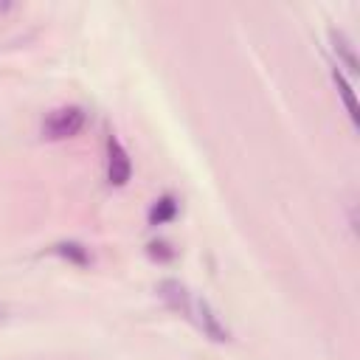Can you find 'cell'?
Here are the masks:
<instances>
[{
    "label": "cell",
    "mask_w": 360,
    "mask_h": 360,
    "mask_svg": "<svg viewBox=\"0 0 360 360\" xmlns=\"http://www.w3.org/2000/svg\"><path fill=\"white\" fill-rule=\"evenodd\" d=\"M84 121H87V115H84L82 107H76V104L56 107V110H51V112L45 115V121H42V135H45L48 141H65V138L79 135L82 127H84Z\"/></svg>",
    "instance_id": "6da1fadb"
},
{
    "label": "cell",
    "mask_w": 360,
    "mask_h": 360,
    "mask_svg": "<svg viewBox=\"0 0 360 360\" xmlns=\"http://www.w3.org/2000/svg\"><path fill=\"white\" fill-rule=\"evenodd\" d=\"M158 295L163 298V304H166L169 309L180 312L183 318H188V321L197 318V304H200V298H191V292H188L180 281H174V278L160 281V284H158Z\"/></svg>",
    "instance_id": "7a4b0ae2"
},
{
    "label": "cell",
    "mask_w": 360,
    "mask_h": 360,
    "mask_svg": "<svg viewBox=\"0 0 360 360\" xmlns=\"http://www.w3.org/2000/svg\"><path fill=\"white\" fill-rule=\"evenodd\" d=\"M129 177H132L129 155L121 146V141L110 135V141H107V183L110 186H127Z\"/></svg>",
    "instance_id": "3957f363"
},
{
    "label": "cell",
    "mask_w": 360,
    "mask_h": 360,
    "mask_svg": "<svg viewBox=\"0 0 360 360\" xmlns=\"http://www.w3.org/2000/svg\"><path fill=\"white\" fill-rule=\"evenodd\" d=\"M174 217H177V200H174L172 194L155 200L152 208H149V214H146L149 225H163V222H169V219H174Z\"/></svg>",
    "instance_id": "277c9868"
},
{
    "label": "cell",
    "mask_w": 360,
    "mask_h": 360,
    "mask_svg": "<svg viewBox=\"0 0 360 360\" xmlns=\"http://www.w3.org/2000/svg\"><path fill=\"white\" fill-rule=\"evenodd\" d=\"M53 250H56L59 256H65V259L76 262V264H90V253H87V248H84V245H79V242H59Z\"/></svg>",
    "instance_id": "5b68a950"
},
{
    "label": "cell",
    "mask_w": 360,
    "mask_h": 360,
    "mask_svg": "<svg viewBox=\"0 0 360 360\" xmlns=\"http://www.w3.org/2000/svg\"><path fill=\"white\" fill-rule=\"evenodd\" d=\"M332 79H335V84H338V90H340V96H343V104H346V110H349V115H352V121L357 124V101H354V93H352V87H349V82L343 79V73L335 68L332 70Z\"/></svg>",
    "instance_id": "8992f818"
},
{
    "label": "cell",
    "mask_w": 360,
    "mask_h": 360,
    "mask_svg": "<svg viewBox=\"0 0 360 360\" xmlns=\"http://www.w3.org/2000/svg\"><path fill=\"white\" fill-rule=\"evenodd\" d=\"M332 37V42H335V51L346 59V65H349V70H357V59H354V53H352V48H349V42H346V37L340 34V31H332L329 34Z\"/></svg>",
    "instance_id": "52a82bcc"
},
{
    "label": "cell",
    "mask_w": 360,
    "mask_h": 360,
    "mask_svg": "<svg viewBox=\"0 0 360 360\" xmlns=\"http://www.w3.org/2000/svg\"><path fill=\"white\" fill-rule=\"evenodd\" d=\"M146 253H149L152 259H158V262H169V259H174V250L169 248V242H149Z\"/></svg>",
    "instance_id": "ba28073f"
}]
</instances>
